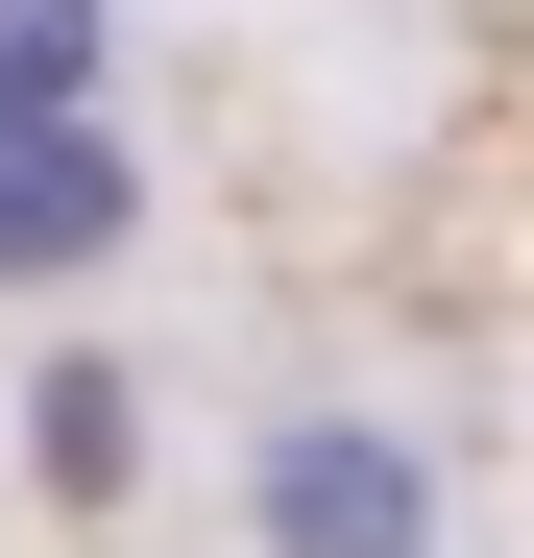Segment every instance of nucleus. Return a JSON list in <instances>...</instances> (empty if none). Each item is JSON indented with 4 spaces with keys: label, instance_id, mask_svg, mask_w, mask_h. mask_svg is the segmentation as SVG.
I'll use <instances>...</instances> for the list:
<instances>
[{
    "label": "nucleus",
    "instance_id": "1",
    "mask_svg": "<svg viewBox=\"0 0 534 558\" xmlns=\"http://www.w3.org/2000/svg\"><path fill=\"white\" fill-rule=\"evenodd\" d=\"M195 510L219 558H486V461L389 340H267L195 413Z\"/></svg>",
    "mask_w": 534,
    "mask_h": 558
},
{
    "label": "nucleus",
    "instance_id": "2",
    "mask_svg": "<svg viewBox=\"0 0 534 558\" xmlns=\"http://www.w3.org/2000/svg\"><path fill=\"white\" fill-rule=\"evenodd\" d=\"M0 486H25L49 534H146L170 486H195V389H170L122 316H25L0 340Z\"/></svg>",
    "mask_w": 534,
    "mask_h": 558
},
{
    "label": "nucleus",
    "instance_id": "3",
    "mask_svg": "<svg viewBox=\"0 0 534 558\" xmlns=\"http://www.w3.org/2000/svg\"><path fill=\"white\" fill-rule=\"evenodd\" d=\"M146 243H170V170L146 122H0V316H122L146 292Z\"/></svg>",
    "mask_w": 534,
    "mask_h": 558
},
{
    "label": "nucleus",
    "instance_id": "4",
    "mask_svg": "<svg viewBox=\"0 0 534 558\" xmlns=\"http://www.w3.org/2000/svg\"><path fill=\"white\" fill-rule=\"evenodd\" d=\"M146 49V0H0V122H98Z\"/></svg>",
    "mask_w": 534,
    "mask_h": 558
}]
</instances>
